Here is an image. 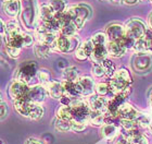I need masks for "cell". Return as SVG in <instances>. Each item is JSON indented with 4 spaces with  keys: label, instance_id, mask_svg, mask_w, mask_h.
<instances>
[{
    "label": "cell",
    "instance_id": "cell-1",
    "mask_svg": "<svg viewBox=\"0 0 152 144\" xmlns=\"http://www.w3.org/2000/svg\"><path fill=\"white\" fill-rule=\"evenodd\" d=\"M132 83L133 79L129 71L125 68H121L115 71L114 75L109 81L110 92L112 95L122 94L125 97H128V95L132 93Z\"/></svg>",
    "mask_w": 152,
    "mask_h": 144
},
{
    "label": "cell",
    "instance_id": "cell-2",
    "mask_svg": "<svg viewBox=\"0 0 152 144\" xmlns=\"http://www.w3.org/2000/svg\"><path fill=\"white\" fill-rule=\"evenodd\" d=\"M21 21L26 30L33 31L39 23V7L36 0H23L21 10Z\"/></svg>",
    "mask_w": 152,
    "mask_h": 144
},
{
    "label": "cell",
    "instance_id": "cell-3",
    "mask_svg": "<svg viewBox=\"0 0 152 144\" xmlns=\"http://www.w3.org/2000/svg\"><path fill=\"white\" fill-rule=\"evenodd\" d=\"M71 16L72 22L75 24L77 30H82L86 21L91 16V8L88 4H72L65 10Z\"/></svg>",
    "mask_w": 152,
    "mask_h": 144
},
{
    "label": "cell",
    "instance_id": "cell-4",
    "mask_svg": "<svg viewBox=\"0 0 152 144\" xmlns=\"http://www.w3.org/2000/svg\"><path fill=\"white\" fill-rule=\"evenodd\" d=\"M38 66L34 61H26L23 62L16 70L15 79L22 81L24 83L28 84V85H36L34 83V80L37 78L38 74Z\"/></svg>",
    "mask_w": 152,
    "mask_h": 144
},
{
    "label": "cell",
    "instance_id": "cell-5",
    "mask_svg": "<svg viewBox=\"0 0 152 144\" xmlns=\"http://www.w3.org/2000/svg\"><path fill=\"white\" fill-rule=\"evenodd\" d=\"M70 106L72 109V117H73L72 120H77V121L86 122V123L89 121L91 108L89 107L88 102H85L83 98L77 97L72 100Z\"/></svg>",
    "mask_w": 152,
    "mask_h": 144
},
{
    "label": "cell",
    "instance_id": "cell-6",
    "mask_svg": "<svg viewBox=\"0 0 152 144\" xmlns=\"http://www.w3.org/2000/svg\"><path fill=\"white\" fill-rule=\"evenodd\" d=\"M124 26H125L127 34L134 37L136 41L139 38H142L146 34L147 30H148L146 23L139 18H132L125 23Z\"/></svg>",
    "mask_w": 152,
    "mask_h": 144
},
{
    "label": "cell",
    "instance_id": "cell-7",
    "mask_svg": "<svg viewBox=\"0 0 152 144\" xmlns=\"http://www.w3.org/2000/svg\"><path fill=\"white\" fill-rule=\"evenodd\" d=\"M133 68L136 72L143 73L152 69V55L148 52L136 54L133 58Z\"/></svg>",
    "mask_w": 152,
    "mask_h": 144
},
{
    "label": "cell",
    "instance_id": "cell-8",
    "mask_svg": "<svg viewBox=\"0 0 152 144\" xmlns=\"http://www.w3.org/2000/svg\"><path fill=\"white\" fill-rule=\"evenodd\" d=\"M80 46V42L79 38L76 36H63L59 34L58 37V49L60 52L63 54H69V52H73V51L77 50V48Z\"/></svg>",
    "mask_w": 152,
    "mask_h": 144
},
{
    "label": "cell",
    "instance_id": "cell-9",
    "mask_svg": "<svg viewBox=\"0 0 152 144\" xmlns=\"http://www.w3.org/2000/svg\"><path fill=\"white\" fill-rule=\"evenodd\" d=\"M28 90H29L28 84H26L24 82H22V81L15 79L11 83V85L9 87V96L11 97L12 100H15V99L22 98V97L27 96Z\"/></svg>",
    "mask_w": 152,
    "mask_h": 144
},
{
    "label": "cell",
    "instance_id": "cell-10",
    "mask_svg": "<svg viewBox=\"0 0 152 144\" xmlns=\"http://www.w3.org/2000/svg\"><path fill=\"white\" fill-rule=\"evenodd\" d=\"M48 91L47 89L41 85V84H36L33 86H29L28 93H27V98L34 104H41L47 98Z\"/></svg>",
    "mask_w": 152,
    "mask_h": 144
},
{
    "label": "cell",
    "instance_id": "cell-11",
    "mask_svg": "<svg viewBox=\"0 0 152 144\" xmlns=\"http://www.w3.org/2000/svg\"><path fill=\"white\" fill-rule=\"evenodd\" d=\"M77 87L80 93V96H91L94 92H96V85L95 82L91 78L89 77H80L78 80H76Z\"/></svg>",
    "mask_w": 152,
    "mask_h": 144
},
{
    "label": "cell",
    "instance_id": "cell-12",
    "mask_svg": "<svg viewBox=\"0 0 152 144\" xmlns=\"http://www.w3.org/2000/svg\"><path fill=\"white\" fill-rule=\"evenodd\" d=\"M88 104H89V107L91 108V110L98 112H103L104 114L108 110L109 99L105 96L91 95L90 98L88 99Z\"/></svg>",
    "mask_w": 152,
    "mask_h": 144
},
{
    "label": "cell",
    "instance_id": "cell-13",
    "mask_svg": "<svg viewBox=\"0 0 152 144\" xmlns=\"http://www.w3.org/2000/svg\"><path fill=\"white\" fill-rule=\"evenodd\" d=\"M56 12L49 3H44L39 6V24L42 26H47L53 20Z\"/></svg>",
    "mask_w": 152,
    "mask_h": 144
},
{
    "label": "cell",
    "instance_id": "cell-14",
    "mask_svg": "<svg viewBox=\"0 0 152 144\" xmlns=\"http://www.w3.org/2000/svg\"><path fill=\"white\" fill-rule=\"evenodd\" d=\"M139 112H137V109L132 106L129 103H123L120 106V108L117 110V116L120 119H128V120H136Z\"/></svg>",
    "mask_w": 152,
    "mask_h": 144
},
{
    "label": "cell",
    "instance_id": "cell-15",
    "mask_svg": "<svg viewBox=\"0 0 152 144\" xmlns=\"http://www.w3.org/2000/svg\"><path fill=\"white\" fill-rule=\"evenodd\" d=\"M13 105L14 108L16 109V112H19L20 115H22L23 117H29V112L32 110V107L34 105V103H32L27 98V96L22 97V98L15 99L13 100Z\"/></svg>",
    "mask_w": 152,
    "mask_h": 144
},
{
    "label": "cell",
    "instance_id": "cell-16",
    "mask_svg": "<svg viewBox=\"0 0 152 144\" xmlns=\"http://www.w3.org/2000/svg\"><path fill=\"white\" fill-rule=\"evenodd\" d=\"M21 10H22V3L20 0H4L3 11L8 16L15 19L21 13Z\"/></svg>",
    "mask_w": 152,
    "mask_h": 144
},
{
    "label": "cell",
    "instance_id": "cell-17",
    "mask_svg": "<svg viewBox=\"0 0 152 144\" xmlns=\"http://www.w3.org/2000/svg\"><path fill=\"white\" fill-rule=\"evenodd\" d=\"M105 34L108 36L109 41H121L126 34V30H125V26L114 23L107 27Z\"/></svg>",
    "mask_w": 152,
    "mask_h": 144
},
{
    "label": "cell",
    "instance_id": "cell-18",
    "mask_svg": "<svg viewBox=\"0 0 152 144\" xmlns=\"http://www.w3.org/2000/svg\"><path fill=\"white\" fill-rule=\"evenodd\" d=\"M109 56L108 44L107 45H94V50L90 56V59L94 64H101Z\"/></svg>",
    "mask_w": 152,
    "mask_h": 144
},
{
    "label": "cell",
    "instance_id": "cell-19",
    "mask_svg": "<svg viewBox=\"0 0 152 144\" xmlns=\"http://www.w3.org/2000/svg\"><path fill=\"white\" fill-rule=\"evenodd\" d=\"M109 56L114 58H121L126 54V47L122 44L121 41H109L108 42Z\"/></svg>",
    "mask_w": 152,
    "mask_h": 144
},
{
    "label": "cell",
    "instance_id": "cell-20",
    "mask_svg": "<svg viewBox=\"0 0 152 144\" xmlns=\"http://www.w3.org/2000/svg\"><path fill=\"white\" fill-rule=\"evenodd\" d=\"M46 89L48 91V95L54 99H59L60 100L62 98V96L65 94V91H64V87L62 85V82L51 81L50 83L46 86Z\"/></svg>",
    "mask_w": 152,
    "mask_h": 144
},
{
    "label": "cell",
    "instance_id": "cell-21",
    "mask_svg": "<svg viewBox=\"0 0 152 144\" xmlns=\"http://www.w3.org/2000/svg\"><path fill=\"white\" fill-rule=\"evenodd\" d=\"M125 102H126V97L123 96L122 94L113 95V97H112L111 99H109L108 110H107V112L112 114V115L117 116V110L120 108V106ZM117 117H118V116H117Z\"/></svg>",
    "mask_w": 152,
    "mask_h": 144
},
{
    "label": "cell",
    "instance_id": "cell-22",
    "mask_svg": "<svg viewBox=\"0 0 152 144\" xmlns=\"http://www.w3.org/2000/svg\"><path fill=\"white\" fill-rule=\"evenodd\" d=\"M126 138L129 142V144H148V140L142 133L136 130L126 131Z\"/></svg>",
    "mask_w": 152,
    "mask_h": 144
},
{
    "label": "cell",
    "instance_id": "cell-23",
    "mask_svg": "<svg viewBox=\"0 0 152 144\" xmlns=\"http://www.w3.org/2000/svg\"><path fill=\"white\" fill-rule=\"evenodd\" d=\"M62 85L64 87V91H65V94L69 95L72 98H77L80 96V93L78 91V87H77V83L76 81H62Z\"/></svg>",
    "mask_w": 152,
    "mask_h": 144
},
{
    "label": "cell",
    "instance_id": "cell-24",
    "mask_svg": "<svg viewBox=\"0 0 152 144\" xmlns=\"http://www.w3.org/2000/svg\"><path fill=\"white\" fill-rule=\"evenodd\" d=\"M101 135L107 140H113L117 134V127L114 123H105L101 127Z\"/></svg>",
    "mask_w": 152,
    "mask_h": 144
},
{
    "label": "cell",
    "instance_id": "cell-25",
    "mask_svg": "<svg viewBox=\"0 0 152 144\" xmlns=\"http://www.w3.org/2000/svg\"><path fill=\"white\" fill-rule=\"evenodd\" d=\"M34 51H35L36 57L39 59H45V58L50 57V52L52 50L50 49V47L47 45H45L42 43H36L34 45Z\"/></svg>",
    "mask_w": 152,
    "mask_h": 144
},
{
    "label": "cell",
    "instance_id": "cell-26",
    "mask_svg": "<svg viewBox=\"0 0 152 144\" xmlns=\"http://www.w3.org/2000/svg\"><path fill=\"white\" fill-rule=\"evenodd\" d=\"M23 31L21 30V26L15 20H12V21H9L7 23V31H6V35L4 37H10V36H16L20 35ZM2 37V38H4Z\"/></svg>",
    "mask_w": 152,
    "mask_h": 144
},
{
    "label": "cell",
    "instance_id": "cell-27",
    "mask_svg": "<svg viewBox=\"0 0 152 144\" xmlns=\"http://www.w3.org/2000/svg\"><path fill=\"white\" fill-rule=\"evenodd\" d=\"M89 123H91L92 126L96 127H102L105 125V116L103 112H98L91 110L90 112V117H89Z\"/></svg>",
    "mask_w": 152,
    "mask_h": 144
},
{
    "label": "cell",
    "instance_id": "cell-28",
    "mask_svg": "<svg viewBox=\"0 0 152 144\" xmlns=\"http://www.w3.org/2000/svg\"><path fill=\"white\" fill-rule=\"evenodd\" d=\"M79 71L76 67L65 68L62 73V79L65 81H76L79 79Z\"/></svg>",
    "mask_w": 152,
    "mask_h": 144
},
{
    "label": "cell",
    "instance_id": "cell-29",
    "mask_svg": "<svg viewBox=\"0 0 152 144\" xmlns=\"http://www.w3.org/2000/svg\"><path fill=\"white\" fill-rule=\"evenodd\" d=\"M57 118L63 119V120H72V109L71 106L67 105H61L59 108L57 109Z\"/></svg>",
    "mask_w": 152,
    "mask_h": 144
},
{
    "label": "cell",
    "instance_id": "cell-30",
    "mask_svg": "<svg viewBox=\"0 0 152 144\" xmlns=\"http://www.w3.org/2000/svg\"><path fill=\"white\" fill-rule=\"evenodd\" d=\"M45 108L41 106V104H34L32 107V110L29 112V119L32 120H39L44 117Z\"/></svg>",
    "mask_w": 152,
    "mask_h": 144
},
{
    "label": "cell",
    "instance_id": "cell-31",
    "mask_svg": "<svg viewBox=\"0 0 152 144\" xmlns=\"http://www.w3.org/2000/svg\"><path fill=\"white\" fill-rule=\"evenodd\" d=\"M49 4L52 7V9L54 10L56 13L64 12L69 7L66 0H49Z\"/></svg>",
    "mask_w": 152,
    "mask_h": 144
},
{
    "label": "cell",
    "instance_id": "cell-32",
    "mask_svg": "<svg viewBox=\"0 0 152 144\" xmlns=\"http://www.w3.org/2000/svg\"><path fill=\"white\" fill-rule=\"evenodd\" d=\"M77 31H78V30H77V27L75 26V24L71 21V22L66 23V24L61 29V31H60L59 34H61V35H63V36L72 37V36H76Z\"/></svg>",
    "mask_w": 152,
    "mask_h": 144
},
{
    "label": "cell",
    "instance_id": "cell-33",
    "mask_svg": "<svg viewBox=\"0 0 152 144\" xmlns=\"http://www.w3.org/2000/svg\"><path fill=\"white\" fill-rule=\"evenodd\" d=\"M101 64L105 71V77H108V78L113 77L114 73H115V71H116V69H115V64H114L110 59H108V58H107L105 60L102 61Z\"/></svg>",
    "mask_w": 152,
    "mask_h": 144
},
{
    "label": "cell",
    "instance_id": "cell-34",
    "mask_svg": "<svg viewBox=\"0 0 152 144\" xmlns=\"http://www.w3.org/2000/svg\"><path fill=\"white\" fill-rule=\"evenodd\" d=\"M91 42L94 45H107L109 42L108 39V36L105 33H102V32H98L96 33L95 35L91 36Z\"/></svg>",
    "mask_w": 152,
    "mask_h": 144
},
{
    "label": "cell",
    "instance_id": "cell-35",
    "mask_svg": "<svg viewBox=\"0 0 152 144\" xmlns=\"http://www.w3.org/2000/svg\"><path fill=\"white\" fill-rule=\"evenodd\" d=\"M71 121L70 120H63V119L57 118L56 123H54V127H56V129L59 132H67L71 130Z\"/></svg>",
    "mask_w": 152,
    "mask_h": 144
},
{
    "label": "cell",
    "instance_id": "cell-36",
    "mask_svg": "<svg viewBox=\"0 0 152 144\" xmlns=\"http://www.w3.org/2000/svg\"><path fill=\"white\" fill-rule=\"evenodd\" d=\"M136 121L138 126L142 127V128H148L152 123V117L148 114H139L138 117L136 118Z\"/></svg>",
    "mask_w": 152,
    "mask_h": 144
},
{
    "label": "cell",
    "instance_id": "cell-37",
    "mask_svg": "<svg viewBox=\"0 0 152 144\" xmlns=\"http://www.w3.org/2000/svg\"><path fill=\"white\" fill-rule=\"evenodd\" d=\"M37 79H38V81L40 82L41 85H44L45 87L47 86L48 84L51 82L50 73H49V72H48V70H46V69H41V70L38 71Z\"/></svg>",
    "mask_w": 152,
    "mask_h": 144
},
{
    "label": "cell",
    "instance_id": "cell-38",
    "mask_svg": "<svg viewBox=\"0 0 152 144\" xmlns=\"http://www.w3.org/2000/svg\"><path fill=\"white\" fill-rule=\"evenodd\" d=\"M133 50L135 51V54H142V52H148V47H147V43L145 41V37L142 38L137 39L135 43Z\"/></svg>",
    "mask_w": 152,
    "mask_h": 144
},
{
    "label": "cell",
    "instance_id": "cell-39",
    "mask_svg": "<svg viewBox=\"0 0 152 144\" xmlns=\"http://www.w3.org/2000/svg\"><path fill=\"white\" fill-rule=\"evenodd\" d=\"M121 126L123 127L126 131H130V130H136L138 127L136 120H128V119H121L120 120Z\"/></svg>",
    "mask_w": 152,
    "mask_h": 144
},
{
    "label": "cell",
    "instance_id": "cell-40",
    "mask_svg": "<svg viewBox=\"0 0 152 144\" xmlns=\"http://www.w3.org/2000/svg\"><path fill=\"white\" fill-rule=\"evenodd\" d=\"M96 93L97 95H101V96H107L110 92V86H109V82L108 83H98L96 85Z\"/></svg>",
    "mask_w": 152,
    "mask_h": 144
},
{
    "label": "cell",
    "instance_id": "cell-41",
    "mask_svg": "<svg viewBox=\"0 0 152 144\" xmlns=\"http://www.w3.org/2000/svg\"><path fill=\"white\" fill-rule=\"evenodd\" d=\"M121 42H122V44H123L125 47H126V49L128 50V49H133L134 46H135V43H136V39L134 38V37H132L130 35H128V34H125V36H124L123 38L121 39Z\"/></svg>",
    "mask_w": 152,
    "mask_h": 144
},
{
    "label": "cell",
    "instance_id": "cell-42",
    "mask_svg": "<svg viewBox=\"0 0 152 144\" xmlns=\"http://www.w3.org/2000/svg\"><path fill=\"white\" fill-rule=\"evenodd\" d=\"M21 49H22V48L15 47V46L6 45V51H7V54L9 55V56L11 58H13V59H15V58H19L20 54H21Z\"/></svg>",
    "mask_w": 152,
    "mask_h": 144
},
{
    "label": "cell",
    "instance_id": "cell-43",
    "mask_svg": "<svg viewBox=\"0 0 152 144\" xmlns=\"http://www.w3.org/2000/svg\"><path fill=\"white\" fill-rule=\"evenodd\" d=\"M86 129V122L72 120L71 121V130L74 132H82Z\"/></svg>",
    "mask_w": 152,
    "mask_h": 144
},
{
    "label": "cell",
    "instance_id": "cell-44",
    "mask_svg": "<svg viewBox=\"0 0 152 144\" xmlns=\"http://www.w3.org/2000/svg\"><path fill=\"white\" fill-rule=\"evenodd\" d=\"M92 74L96 78L105 77V71L101 64H94V66H92Z\"/></svg>",
    "mask_w": 152,
    "mask_h": 144
},
{
    "label": "cell",
    "instance_id": "cell-45",
    "mask_svg": "<svg viewBox=\"0 0 152 144\" xmlns=\"http://www.w3.org/2000/svg\"><path fill=\"white\" fill-rule=\"evenodd\" d=\"M75 58L78 61H84V60H86V59H88L89 58V55L87 54V51L83 48L82 45L79 46V47L77 48V50L75 51Z\"/></svg>",
    "mask_w": 152,
    "mask_h": 144
},
{
    "label": "cell",
    "instance_id": "cell-46",
    "mask_svg": "<svg viewBox=\"0 0 152 144\" xmlns=\"http://www.w3.org/2000/svg\"><path fill=\"white\" fill-rule=\"evenodd\" d=\"M22 41H23V47H29L34 44V38L33 36L28 33L22 32Z\"/></svg>",
    "mask_w": 152,
    "mask_h": 144
},
{
    "label": "cell",
    "instance_id": "cell-47",
    "mask_svg": "<svg viewBox=\"0 0 152 144\" xmlns=\"http://www.w3.org/2000/svg\"><path fill=\"white\" fill-rule=\"evenodd\" d=\"M145 41L147 43V47H148V51L152 52V30L148 27L146 34H145Z\"/></svg>",
    "mask_w": 152,
    "mask_h": 144
},
{
    "label": "cell",
    "instance_id": "cell-48",
    "mask_svg": "<svg viewBox=\"0 0 152 144\" xmlns=\"http://www.w3.org/2000/svg\"><path fill=\"white\" fill-rule=\"evenodd\" d=\"M7 112H8V107L4 102H1V119H4Z\"/></svg>",
    "mask_w": 152,
    "mask_h": 144
},
{
    "label": "cell",
    "instance_id": "cell-49",
    "mask_svg": "<svg viewBox=\"0 0 152 144\" xmlns=\"http://www.w3.org/2000/svg\"><path fill=\"white\" fill-rule=\"evenodd\" d=\"M25 144H44L40 140H38V139H35V138H29L26 140Z\"/></svg>",
    "mask_w": 152,
    "mask_h": 144
},
{
    "label": "cell",
    "instance_id": "cell-50",
    "mask_svg": "<svg viewBox=\"0 0 152 144\" xmlns=\"http://www.w3.org/2000/svg\"><path fill=\"white\" fill-rule=\"evenodd\" d=\"M140 1L141 0H123V3L124 4H127V6H134V4L140 2Z\"/></svg>",
    "mask_w": 152,
    "mask_h": 144
},
{
    "label": "cell",
    "instance_id": "cell-51",
    "mask_svg": "<svg viewBox=\"0 0 152 144\" xmlns=\"http://www.w3.org/2000/svg\"><path fill=\"white\" fill-rule=\"evenodd\" d=\"M148 26H149V29L152 30V11L148 16Z\"/></svg>",
    "mask_w": 152,
    "mask_h": 144
},
{
    "label": "cell",
    "instance_id": "cell-52",
    "mask_svg": "<svg viewBox=\"0 0 152 144\" xmlns=\"http://www.w3.org/2000/svg\"><path fill=\"white\" fill-rule=\"evenodd\" d=\"M149 98H150V104H151V107H152V96L151 97H149Z\"/></svg>",
    "mask_w": 152,
    "mask_h": 144
},
{
    "label": "cell",
    "instance_id": "cell-53",
    "mask_svg": "<svg viewBox=\"0 0 152 144\" xmlns=\"http://www.w3.org/2000/svg\"><path fill=\"white\" fill-rule=\"evenodd\" d=\"M149 1H150V3H151V4H152V0H149Z\"/></svg>",
    "mask_w": 152,
    "mask_h": 144
}]
</instances>
